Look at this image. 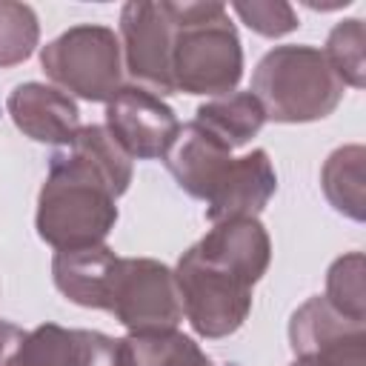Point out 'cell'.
<instances>
[{
  "instance_id": "cell-1",
  "label": "cell",
  "mask_w": 366,
  "mask_h": 366,
  "mask_svg": "<svg viewBox=\"0 0 366 366\" xmlns=\"http://www.w3.org/2000/svg\"><path fill=\"white\" fill-rule=\"evenodd\" d=\"M132 183V157L106 126H80L69 146L49 157L34 226L51 249L97 246L117 223V197Z\"/></svg>"
},
{
  "instance_id": "cell-2",
  "label": "cell",
  "mask_w": 366,
  "mask_h": 366,
  "mask_svg": "<svg viewBox=\"0 0 366 366\" xmlns=\"http://www.w3.org/2000/svg\"><path fill=\"white\" fill-rule=\"evenodd\" d=\"M272 260L269 232L257 217L214 223L174 269L183 317L194 335L220 340L234 335L252 312V289Z\"/></svg>"
},
{
  "instance_id": "cell-3",
  "label": "cell",
  "mask_w": 366,
  "mask_h": 366,
  "mask_svg": "<svg viewBox=\"0 0 366 366\" xmlns=\"http://www.w3.org/2000/svg\"><path fill=\"white\" fill-rule=\"evenodd\" d=\"M172 86L186 94H232L243 77V46L223 3H169Z\"/></svg>"
},
{
  "instance_id": "cell-4",
  "label": "cell",
  "mask_w": 366,
  "mask_h": 366,
  "mask_svg": "<svg viewBox=\"0 0 366 366\" xmlns=\"http://www.w3.org/2000/svg\"><path fill=\"white\" fill-rule=\"evenodd\" d=\"M266 120L274 123H312L329 117L346 86L329 66L317 46H274L260 57L249 89Z\"/></svg>"
},
{
  "instance_id": "cell-5",
  "label": "cell",
  "mask_w": 366,
  "mask_h": 366,
  "mask_svg": "<svg viewBox=\"0 0 366 366\" xmlns=\"http://www.w3.org/2000/svg\"><path fill=\"white\" fill-rule=\"evenodd\" d=\"M40 66L49 80L89 103H109L123 89L120 37L109 26L66 29L40 49Z\"/></svg>"
},
{
  "instance_id": "cell-6",
  "label": "cell",
  "mask_w": 366,
  "mask_h": 366,
  "mask_svg": "<svg viewBox=\"0 0 366 366\" xmlns=\"http://www.w3.org/2000/svg\"><path fill=\"white\" fill-rule=\"evenodd\" d=\"M103 309L129 335L172 332L183 320L174 272L152 257H117L106 283Z\"/></svg>"
},
{
  "instance_id": "cell-7",
  "label": "cell",
  "mask_w": 366,
  "mask_h": 366,
  "mask_svg": "<svg viewBox=\"0 0 366 366\" xmlns=\"http://www.w3.org/2000/svg\"><path fill=\"white\" fill-rule=\"evenodd\" d=\"M172 34L174 20L169 0H129L120 11V51L126 60V71L137 80V86L163 97L172 94Z\"/></svg>"
},
{
  "instance_id": "cell-8",
  "label": "cell",
  "mask_w": 366,
  "mask_h": 366,
  "mask_svg": "<svg viewBox=\"0 0 366 366\" xmlns=\"http://www.w3.org/2000/svg\"><path fill=\"white\" fill-rule=\"evenodd\" d=\"M295 363L289 366H366V323L335 312L315 295L289 320Z\"/></svg>"
},
{
  "instance_id": "cell-9",
  "label": "cell",
  "mask_w": 366,
  "mask_h": 366,
  "mask_svg": "<svg viewBox=\"0 0 366 366\" xmlns=\"http://www.w3.org/2000/svg\"><path fill=\"white\" fill-rule=\"evenodd\" d=\"M106 129L129 157L157 160L172 149L180 120L169 103L134 83L106 103Z\"/></svg>"
},
{
  "instance_id": "cell-10",
  "label": "cell",
  "mask_w": 366,
  "mask_h": 366,
  "mask_svg": "<svg viewBox=\"0 0 366 366\" xmlns=\"http://www.w3.org/2000/svg\"><path fill=\"white\" fill-rule=\"evenodd\" d=\"M11 123L31 137L34 143H51V146H69L71 137L80 129V109L77 103L46 83H20L11 89L6 100Z\"/></svg>"
},
{
  "instance_id": "cell-11",
  "label": "cell",
  "mask_w": 366,
  "mask_h": 366,
  "mask_svg": "<svg viewBox=\"0 0 366 366\" xmlns=\"http://www.w3.org/2000/svg\"><path fill=\"white\" fill-rule=\"evenodd\" d=\"M166 169L177 180V186L203 203H209L217 189L226 183L234 157L226 146H220L212 134H206L197 123L180 126L172 149L166 152Z\"/></svg>"
},
{
  "instance_id": "cell-12",
  "label": "cell",
  "mask_w": 366,
  "mask_h": 366,
  "mask_svg": "<svg viewBox=\"0 0 366 366\" xmlns=\"http://www.w3.org/2000/svg\"><path fill=\"white\" fill-rule=\"evenodd\" d=\"M117 340L92 329L40 323L26 332L17 366H114Z\"/></svg>"
},
{
  "instance_id": "cell-13",
  "label": "cell",
  "mask_w": 366,
  "mask_h": 366,
  "mask_svg": "<svg viewBox=\"0 0 366 366\" xmlns=\"http://www.w3.org/2000/svg\"><path fill=\"white\" fill-rule=\"evenodd\" d=\"M277 189L274 166L266 149H252L243 157H234V166L217 194L206 203V217L212 223L232 217H257Z\"/></svg>"
},
{
  "instance_id": "cell-14",
  "label": "cell",
  "mask_w": 366,
  "mask_h": 366,
  "mask_svg": "<svg viewBox=\"0 0 366 366\" xmlns=\"http://www.w3.org/2000/svg\"><path fill=\"white\" fill-rule=\"evenodd\" d=\"M114 260H117V254L106 243L54 252V260H51L54 286L66 300H71L77 306L103 309L106 283H109Z\"/></svg>"
},
{
  "instance_id": "cell-15",
  "label": "cell",
  "mask_w": 366,
  "mask_h": 366,
  "mask_svg": "<svg viewBox=\"0 0 366 366\" xmlns=\"http://www.w3.org/2000/svg\"><path fill=\"white\" fill-rule=\"evenodd\" d=\"M192 123H197L220 146L234 152V149L246 146L263 129L266 114L252 92H232V94L214 97L209 103H200Z\"/></svg>"
},
{
  "instance_id": "cell-16",
  "label": "cell",
  "mask_w": 366,
  "mask_h": 366,
  "mask_svg": "<svg viewBox=\"0 0 366 366\" xmlns=\"http://www.w3.org/2000/svg\"><path fill=\"white\" fill-rule=\"evenodd\" d=\"M320 186L335 212L363 223L366 217V149L360 143L335 149L320 169Z\"/></svg>"
},
{
  "instance_id": "cell-17",
  "label": "cell",
  "mask_w": 366,
  "mask_h": 366,
  "mask_svg": "<svg viewBox=\"0 0 366 366\" xmlns=\"http://www.w3.org/2000/svg\"><path fill=\"white\" fill-rule=\"evenodd\" d=\"M114 366H214V360L183 332H152L117 337Z\"/></svg>"
},
{
  "instance_id": "cell-18",
  "label": "cell",
  "mask_w": 366,
  "mask_h": 366,
  "mask_svg": "<svg viewBox=\"0 0 366 366\" xmlns=\"http://www.w3.org/2000/svg\"><path fill=\"white\" fill-rule=\"evenodd\" d=\"M323 54L343 86H352V89L366 86V31L360 17L340 20L329 31Z\"/></svg>"
},
{
  "instance_id": "cell-19",
  "label": "cell",
  "mask_w": 366,
  "mask_h": 366,
  "mask_svg": "<svg viewBox=\"0 0 366 366\" xmlns=\"http://www.w3.org/2000/svg\"><path fill=\"white\" fill-rule=\"evenodd\" d=\"M326 303L349 320L366 323V286H363V252L337 257L326 272Z\"/></svg>"
},
{
  "instance_id": "cell-20",
  "label": "cell",
  "mask_w": 366,
  "mask_h": 366,
  "mask_svg": "<svg viewBox=\"0 0 366 366\" xmlns=\"http://www.w3.org/2000/svg\"><path fill=\"white\" fill-rule=\"evenodd\" d=\"M40 40V23L31 6L0 0V69L29 60Z\"/></svg>"
},
{
  "instance_id": "cell-21",
  "label": "cell",
  "mask_w": 366,
  "mask_h": 366,
  "mask_svg": "<svg viewBox=\"0 0 366 366\" xmlns=\"http://www.w3.org/2000/svg\"><path fill=\"white\" fill-rule=\"evenodd\" d=\"M232 9L252 31H257L263 37H283L300 26L295 9L283 0H252V3L237 0V3H232Z\"/></svg>"
},
{
  "instance_id": "cell-22",
  "label": "cell",
  "mask_w": 366,
  "mask_h": 366,
  "mask_svg": "<svg viewBox=\"0 0 366 366\" xmlns=\"http://www.w3.org/2000/svg\"><path fill=\"white\" fill-rule=\"evenodd\" d=\"M23 340L26 332L20 326H14L11 320H0V366H17Z\"/></svg>"
}]
</instances>
